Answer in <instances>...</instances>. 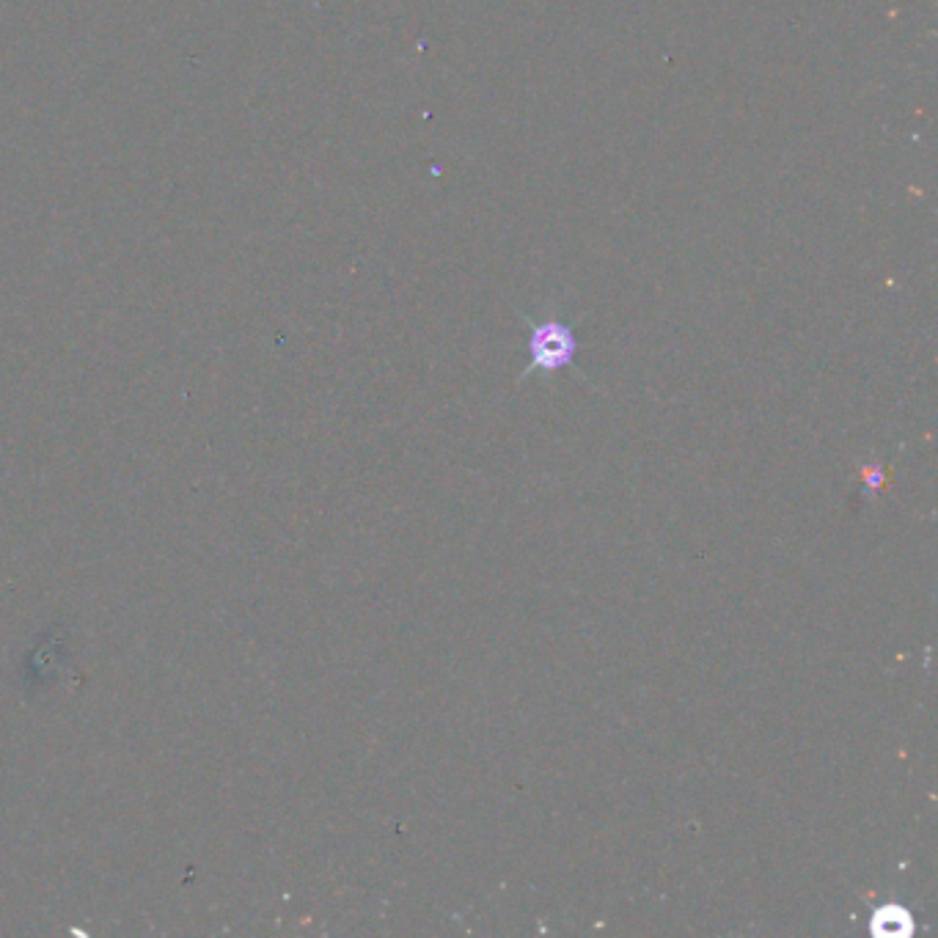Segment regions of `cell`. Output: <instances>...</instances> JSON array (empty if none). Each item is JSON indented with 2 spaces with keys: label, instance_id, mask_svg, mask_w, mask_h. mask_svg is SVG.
Instances as JSON below:
<instances>
[{
  "label": "cell",
  "instance_id": "6da1fadb",
  "mask_svg": "<svg viewBox=\"0 0 938 938\" xmlns=\"http://www.w3.org/2000/svg\"><path fill=\"white\" fill-rule=\"evenodd\" d=\"M575 350V333L559 320H548L534 325L529 339V353H531V366L529 372H559L564 366L573 364ZM526 372V375H529Z\"/></svg>",
  "mask_w": 938,
  "mask_h": 938
},
{
  "label": "cell",
  "instance_id": "7a4b0ae2",
  "mask_svg": "<svg viewBox=\"0 0 938 938\" xmlns=\"http://www.w3.org/2000/svg\"><path fill=\"white\" fill-rule=\"evenodd\" d=\"M911 930H914V914H911L908 908H903V905H881V908L870 916V933H875V936L905 938Z\"/></svg>",
  "mask_w": 938,
  "mask_h": 938
}]
</instances>
